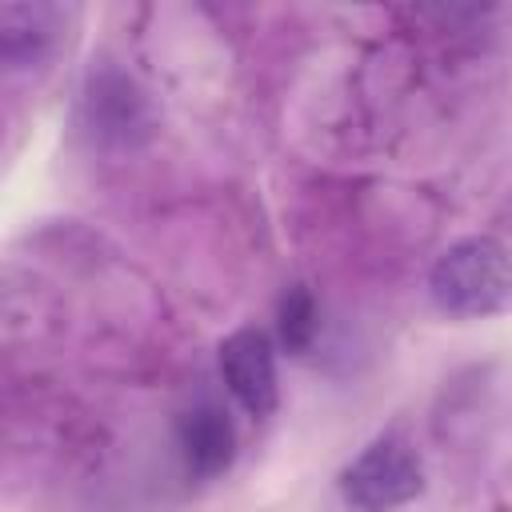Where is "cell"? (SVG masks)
Instances as JSON below:
<instances>
[{
  "label": "cell",
  "mask_w": 512,
  "mask_h": 512,
  "mask_svg": "<svg viewBox=\"0 0 512 512\" xmlns=\"http://www.w3.org/2000/svg\"><path fill=\"white\" fill-rule=\"evenodd\" d=\"M76 132L100 156H136L160 132V104L128 68L96 60L76 92Z\"/></svg>",
  "instance_id": "cell-1"
},
{
  "label": "cell",
  "mask_w": 512,
  "mask_h": 512,
  "mask_svg": "<svg viewBox=\"0 0 512 512\" xmlns=\"http://www.w3.org/2000/svg\"><path fill=\"white\" fill-rule=\"evenodd\" d=\"M352 512H396L424 492V456L404 428L376 432L336 476Z\"/></svg>",
  "instance_id": "cell-3"
},
{
  "label": "cell",
  "mask_w": 512,
  "mask_h": 512,
  "mask_svg": "<svg viewBox=\"0 0 512 512\" xmlns=\"http://www.w3.org/2000/svg\"><path fill=\"white\" fill-rule=\"evenodd\" d=\"M428 296L448 320H492L512 312V248L496 236H460L428 268Z\"/></svg>",
  "instance_id": "cell-2"
},
{
  "label": "cell",
  "mask_w": 512,
  "mask_h": 512,
  "mask_svg": "<svg viewBox=\"0 0 512 512\" xmlns=\"http://www.w3.org/2000/svg\"><path fill=\"white\" fill-rule=\"evenodd\" d=\"M320 332V304L308 284H288L276 300V340L288 356H304Z\"/></svg>",
  "instance_id": "cell-7"
},
{
  "label": "cell",
  "mask_w": 512,
  "mask_h": 512,
  "mask_svg": "<svg viewBox=\"0 0 512 512\" xmlns=\"http://www.w3.org/2000/svg\"><path fill=\"white\" fill-rule=\"evenodd\" d=\"M64 12L44 0H12L0 4V64L4 72L40 68L60 44Z\"/></svg>",
  "instance_id": "cell-6"
},
{
  "label": "cell",
  "mask_w": 512,
  "mask_h": 512,
  "mask_svg": "<svg viewBox=\"0 0 512 512\" xmlns=\"http://www.w3.org/2000/svg\"><path fill=\"white\" fill-rule=\"evenodd\" d=\"M176 448H180L188 476L196 480L224 476L236 460V424L228 408H220L216 400H200L184 408L176 420Z\"/></svg>",
  "instance_id": "cell-5"
},
{
  "label": "cell",
  "mask_w": 512,
  "mask_h": 512,
  "mask_svg": "<svg viewBox=\"0 0 512 512\" xmlns=\"http://www.w3.org/2000/svg\"><path fill=\"white\" fill-rule=\"evenodd\" d=\"M220 376H224V388L232 392V400L248 416L264 420L276 412L280 372H276V344L264 328L240 324L236 332H228L220 340Z\"/></svg>",
  "instance_id": "cell-4"
}]
</instances>
